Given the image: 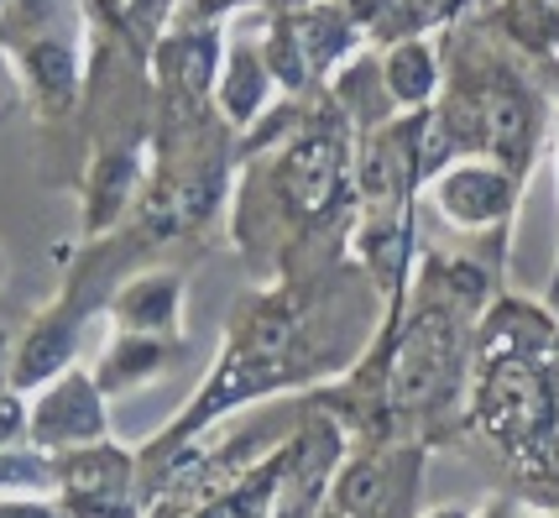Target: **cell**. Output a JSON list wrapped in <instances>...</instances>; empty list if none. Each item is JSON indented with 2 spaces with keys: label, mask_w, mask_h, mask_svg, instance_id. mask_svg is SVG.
<instances>
[{
  "label": "cell",
  "mask_w": 559,
  "mask_h": 518,
  "mask_svg": "<svg viewBox=\"0 0 559 518\" xmlns=\"http://www.w3.org/2000/svg\"><path fill=\"white\" fill-rule=\"evenodd\" d=\"M549 420H555V398H549L544 372L534 362H523V356L497 362L487 388H481V424H487L491 435L523 456L528 445H544Z\"/></svg>",
  "instance_id": "1"
},
{
  "label": "cell",
  "mask_w": 559,
  "mask_h": 518,
  "mask_svg": "<svg viewBox=\"0 0 559 518\" xmlns=\"http://www.w3.org/2000/svg\"><path fill=\"white\" fill-rule=\"evenodd\" d=\"M455 362H461V335H455L450 315H439V309L418 315L392 356V403L397 409L435 403L444 393V382L455 377Z\"/></svg>",
  "instance_id": "2"
},
{
  "label": "cell",
  "mask_w": 559,
  "mask_h": 518,
  "mask_svg": "<svg viewBox=\"0 0 559 518\" xmlns=\"http://www.w3.org/2000/svg\"><path fill=\"white\" fill-rule=\"evenodd\" d=\"M335 184H341V152L330 137H309L288 152L283 163V189L288 199L304 210V215H324L330 199H335Z\"/></svg>",
  "instance_id": "3"
},
{
  "label": "cell",
  "mask_w": 559,
  "mask_h": 518,
  "mask_svg": "<svg viewBox=\"0 0 559 518\" xmlns=\"http://www.w3.org/2000/svg\"><path fill=\"white\" fill-rule=\"evenodd\" d=\"M272 377H277V356H262V351H251V345H246L241 356H236V362H230V367L204 388L194 420H210V414H219L225 403H241V398H251L257 388H267Z\"/></svg>",
  "instance_id": "4"
},
{
  "label": "cell",
  "mask_w": 559,
  "mask_h": 518,
  "mask_svg": "<svg viewBox=\"0 0 559 518\" xmlns=\"http://www.w3.org/2000/svg\"><path fill=\"white\" fill-rule=\"evenodd\" d=\"M330 456H335V435H330V429H314V435L288 456V497H283L288 514L283 518L309 514V503H314V493H319V476L330 471Z\"/></svg>",
  "instance_id": "5"
},
{
  "label": "cell",
  "mask_w": 559,
  "mask_h": 518,
  "mask_svg": "<svg viewBox=\"0 0 559 518\" xmlns=\"http://www.w3.org/2000/svg\"><path fill=\"white\" fill-rule=\"evenodd\" d=\"M99 429V403L84 382H69L58 398L43 409V440H84Z\"/></svg>",
  "instance_id": "6"
},
{
  "label": "cell",
  "mask_w": 559,
  "mask_h": 518,
  "mask_svg": "<svg viewBox=\"0 0 559 518\" xmlns=\"http://www.w3.org/2000/svg\"><path fill=\"white\" fill-rule=\"evenodd\" d=\"M444 204H450V215H461V221H491V215H502V204H508V184L497 178V173H455L450 184H444Z\"/></svg>",
  "instance_id": "7"
},
{
  "label": "cell",
  "mask_w": 559,
  "mask_h": 518,
  "mask_svg": "<svg viewBox=\"0 0 559 518\" xmlns=\"http://www.w3.org/2000/svg\"><path fill=\"white\" fill-rule=\"evenodd\" d=\"M481 142L491 152H502V157H518L523 142H528V105L508 95V90L487 95V105H481Z\"/></svg>",
  "instance_id": "8"
},
{
  "label": "cell",
  "mask_w": 559,
  "mask_h": 518,
  "mask_svg": "<svg viewBox=\"0 0 559 518\" xmlns=\"http://www.w3.org/2000/svg\"><path fill=\"white\" fill-rule=\"evenodd\" d=\"M69 345H73V330L63 320H58V325H43V330L26 341L22 362H16V377H22V382H37V377L58 372L63 362H69Z\"/></svg>",
  "instance_id": "9"
},
{
  "label": "cell",
  "mask_w": 559,
  "mask_h": 518,
  "mask_svg": "<svg viewBox=\"0 0 559 518\" xmlns=\"http://www.w3.org/2000/svg\"><path fill=\"white\" fill-rule=\"evenodd\" d=\"M126 482V461L116 450H95V456H79L69 467V493L73 497H116V487Z\"/></svg>",
  "instance_id": "10"
},
{
  "label": "cell",
  "mask_w": 559,
  "mask_h": 518,
  "mask_svg": "<svg viewBox=\"0 0 559 518\" xmlns=\"http://www.w3.org/2000/svg\"><path fill=\"white\" fill-rule=\"evenodd\" d=\"M388 79H392V95L424 99V95H429V79H435V69H429L424 48H397L388 58Z\"/></svg>",
  "instance_id": "11"
},
{
  "label": "cell",
  "mask_w": 559,
  "mask_h": 518,
  "mask_svg": "<svg viewBox=\"0 0 559 518\" xmlns=\"http://www.w3.org/2000/svg\"><path fill=\"white\" fill-rule=\"evenodd\" d=\"M382 503V471L377 467H350L341 482V518H366Z\"/></svg>",
  "instance_id": "12"
},
{
  "label": "cell",
  "mask_w": 559,
  "mask_h": 518,
  "mask_svg": "<svg viewBox=\"0 0 559 518\" xmlns=\"http://www.w3.org/2000/svg\"><path fill=\"white\" fill-rule=\"evenodd\" d=\"M298 48L309 58V69H319L345 48V26L335 16H309V22H298Z\"/></svg>",
  "instance_id": "13"
},
{
  "label": "cell",
  "mask_w": 559,
  "mask_h": 518,
  "mask_svg": "<svg viewBox=\"0 0 559 518\" xmlns=\"http://www.w3.org/2000/svg\"><path fill=\"white\" fill-rule=\"evenodd\" d=\"M32 69H37V79H43L48 90H58V95L73 84V58L58 48V43H37V48H32Z\"/></svg>",
  "instance_id": "14"
},
{
  "label": "cell",
  "mask_w": 559,
  "mask_h": 518,
  "mask_svg": "<svg viewBox=\"0 0 559 518\" xmlns=\"http://www.w3.org/2000/svg\"><path fill=\"white\" fill-rule=\"evenodd\" d=\"M257 95H262V74H257V63L251 58H236V69H230V116H251L257 110Z\"/></svg>",
  "instance_id": "15"
},
{
  "label": "cell",
  "mask_w": 559,
  "mask_h": 518,
  "mask_svg": "<svg viewBox=\"0 0 559 518\" xmlns=\"http://www.w3.org/2000/svg\"><path fill=\"white\" fill-rule=\"evenodd\" d=\"M126 173H131V157H110V163H105V173H99V184H95V215H99V221H105V215L121 204Z\"/></svg>",
  "instance_id": "16"
},
{
  "label": "cell",
  "mask_w": 559,
  "mask_h": 518,
  "mask_svg": "<svg viewBox=\"0 0 559 518\" xmlns=\"http://www.w3.org/2000/svg\"><path fill=\"white\" fill-rule=\"evenodd\" d=\"M215 195H219V173H204V178H194V184L178 195V221L189 225V221H199V215H210Z\"/></svg>",
  "instance_id": "17"
},
{
  "label": "cell",
  "mask_w": 559,
  "mask_h": 518,
  "mask_svg": "<svg viewBox=\"0 0 559 518\" xmlns=\"http://www.w3.org/2000/svg\"><path fill=\"white\" fill-rule=\"evenodd\" d=\"M178 79L189 84V90H204V79H210V37H194V43H183L178 52Z\"/></svg>",
  "instance_id": "18"
},
{
  "label": "cell",
  "mask_w": 559,
  "mask_h": 518,
  "mask_svg": "<svg viewBox=\"0 0 559 518\" xmlns=\"http://www.w3.org/2000/svg\"><path fill=\"white\" fill-rule=\"evenodd\" d=\"M168 304H173V283H152V289H146V294H136L126 309H131V320L163 325V320H168Z\"/></svg>",
  "instance_id": "19"
},
{
  "label": "cell",
  "mask_w": 559,
  "mask_h": 518,
  "mask_svg": "<svg viewBox=\"0 0 559 518\" xmlns=\"http://www.w3.org/2000/svg\"><path fill=\"white\" fill-rule=\"evenodd\" d=\"M392 184H397V168H388V148H377L371 163H366V189H371V195H388Z\"/></svg>",
  "instance_id": "20"
},
{
  "label": "cell",
  "mask_w": 559,
  "mask_h": 518,
  "mask_svg": "<svg viewBox=\"0 0 559 518\" xmlns=\"http://www.w3.org/2000/svg\"><path fill=\"white\" fill-rule=\"evenodd\" d=\"M79 518H131L126 503H95V497H79Z\"/></svg>",
  "instance_id": "21"
},
{
  "label": "cell",
  "mask_w": 559,
  "mask_h": 518,
  "mask_svg": "<svg viewBox=\"0 0 559 518\" xmlns=\"http://www.w3.org/2000/svg\"><path fill=\"white\" fill-rule=\"evenodd\" d=\"M16 429H22V409H16V403H5V398H0V440H11V435H16Z\"/></svg>",
  "instance_id": "22"
},
{
  "label": "cell",
  "mask_w": 559,
  "mask_h": 518,
  "mask_svg": "<svg viewBox=\"0 0 559 518\" xmlns=\"http://www.w3.org/2000/svg\"><path fill=\"white\" fill-rule=\"evenodd\" d=\"M199 518H246V503H236V497H225V503H215V508H204Z\"/></svg>",
  "instance_id": "23"
},
{
  "label": "cell",
  "mask_w": 559,
  "mask_h": 518,
  "mask_svg": "<svg viewBox=\"0 0 559 518\" xmlns=\"http://www.w3.org/2000/svg\"><path fill=\"white\" fill-rule=\"evenodd\" d=\"M5 518H48V514H37V508H11Z\"/></svg>",
  "instance_id": "24"
},
{
  "label": "cell",
  "mask_w": 559,
  "mask_h": 518,
  "mask_svg": "<svg viewBox=\"0 0 559 518\" xmlns=\"http://www.w3.org/2000/svg\"><path fill=\"white\" fill-rule=\"evenodd\" d=\"M444 518H461V514H444Z\"/></svg>",
  "instance_id": "25"
}]
</instances>
